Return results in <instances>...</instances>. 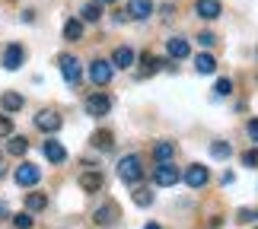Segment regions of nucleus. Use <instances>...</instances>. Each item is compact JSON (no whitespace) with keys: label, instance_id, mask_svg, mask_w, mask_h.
I'll list each match as a JSON object with an SVG mask.
<instances>
[{"label":"nucleus","instance_id":"nucleus-1","mask_svg":"<svg viewBox=\"0 0 258 229\" xmlns=\"http://www.w3.org/2000/svg\"><path fill=\"white\" fill-rule=\"evenodd\" d=\"M118 178L121 182H127V185H137L144 178V166H141V156H124L121 163H118Z\"/></svg>","mask_w":258,"mask_h":229},{"label":"nucleus","instance_id":"nucleus-2","mask_svg":"<svg viewBox=\"0 0 258 229\" xmlns=\"http://www.w3.org/2000/svg\"><path fill=\"white\" fill-rule=\"evenodd\" d=\"M57 67H61V77H64L71 86H77V83L83 80V67H80V61H77L74 54H61V61H57Z\"/></svg>","mask_w":258,"mask_h":229},{"label":"nucleus","instance_id":"nucleus-3","mask_svg":"<svg viewBox=\"0 0 258 229\" xmlns=\"http://www.w3.org/2000/svg\"><path fill=\"white\" fill-rule=\"evenodd\" d=\"M112 112V99H108L105 93H93L86 99V115H93V118H102Z\"/></svg>","mask_w":258,"mask_h":229},{"label":"nucleus","instance_id":"nucleus-4","mask_svg":"<svg viewBox=\"0 0 258 229\" xmlns=\"http://www.w3.org/2000/svg\"><path fill=\"white\" fill-rule=\"evenodd\" d=\"M61 115L57 112H51V108H45V112H38L35 115V127L38 131H45V134H54V131H61Z\"/></svg>","mask_w":258,"mask_h":229},{"label":"nucleus","instance_id":"nucleus-5","mask_svg":"<svg viewBox=\"0 0 258 229\" xmlns=\"http://www.w3.org/2000/svg\"><path fill=\"white\" fill-rule=\"evenodd\" d=\"M178 178H182V175H178V169H175L172 163H160V166H156V172H153V182L160 185V188H169V185H175Z\"/></svg>","mask_w":258,"mask_h":229},{"label":"nucleus","instance_id":"nucleus-6","mask_svg":"<svg viewBox=\"0 0 258 229\" xmlns=\"http://www.w3.org/2000/svg\"><path fill=\"white\" fill-rule=\"evenodd\" d=\"M118 213H121V210H118V204L108 201V204H102V207L93 213V223H96V226H115V223H118Z\"/></svg>","mask_w":258,"mask_h":229},{"label":"nucleus","instance_id":"nucleus-7","mask_svg":"<svg viewBox=\"0 0 258 229\" xmlns=\"http://www.w3.org/2000/svg\"><path fill=\"white\" fill-rule=\"evenodd\" d=\"M207 182H211V172H207V166H201V163L188 166V172H185V185H188V188H204Z\"/></svg>","mask_w":258,"mask_h":229},{"label":"nucleus","instance_id":"nucleus-8","mask_svg":"<svg viewBox=\"0 0 258 229\" xmlns=\"http://www.w3.org/2000/svg\"><path fill=\"white\" fill-rule=\"evenodd\" d=\"M38 178H42V172H38V166H32V163H23V166H16V185H23V188H32V185H38Z\"/></svg>","mask_w":258,"mask_h":229},{"label":"nucleus","instance_id":"nucleus-9","mask_svg":"<svg viewBox=\"0 0 258 229\" xmlns=\"http://www.w3.org/2000/svg\"><path fill=\"white\" fill-rule=\"evenodd\" d=\"M89 80H93L96 86H105L108 80H112V64H108V61H99V57H96V61L89 64Z\"/></svg>","mask_w":258,"mask_h":229},{"label":"nucleus","instance_id":"nucleus-10","mask_svg":"<svg viewBox=\"0 0 258 229\" xmlns=\"http://www.w3.org/2000/svg\"><path fill=\"white\" fill-rule=\"evenodd\" d=\"M150 13H153V0H127L124 10L127 19H150Z\"/></svg>","mask_w":258,"mask_h":229},{"label":"nucleus","instance_id":"nucleus-11","mask_svg":"<svg viewBox=\"0 0 258 229\" xmlns=\"http://www.w3.org/2000/svg\"><path fill=\"white\" fill-rule=\"evenodd\" d=\"M26 61V48L23 45H7V51H4V67L7 70H19Z\"/></svg>","mask_w":258,"mask_h":229},{"label":"nucleus","instance_id":"nucleus-12","mask_svg":"<svg viewBox=\"0 0 258 229\" xmlns=\"http://www.w3.org/2000/svg\"><path fill=\"white\" fill-rule=\"evenodd\" d=\"M195 13L201 19H217L223 13V7H220V0H195Z\"/></svg>","mask_w":258,"mask_h":229},{"label":"nucleus","instance_id":"nucleus-13","mask_svg":"<svg viewBox=\"0 0 258 229\" xmlns=\"http://www.w3.org/2000/svg\"><path fill=\"white\" fill-rule=\"evenodd\" d=\"M42 153L48 163H54V166H61L64 159H67V150H64V143H57V140H45L42 143Z\"/></svg>","mask_w":258,"mask_h":229},{"label":"nucleus","instance_id":"nucleus-14","mask_svg":"<svg viewBox=\"0 0 258 229\" xmlns=\"http://www.w3.org/2000/svg\"><path fill=\"white\" fill-rule=\"evenodd\" d=\"M102 185H105V178H102V172H96V169H93V172H83V175H80V188H83L86 194H96Z\"/></svg>","mask_w":258,"mask_h":229},{"label":"nucleus","instance_id":"nucleus-15","mask_svg":"<svg viewBox=\"0 0 258 229\" xmlns=\"http://www.w3.org/2000/svg\"><path fill=\"white\" fill-rule=\"evenodd\" d=\"M166 51H169V57H175V61H182V57H188V54H191V45H188L185 38H169Z\"/></svg>","mask_w":258,"mask_h":229},{"label":"nucleus","instance_id":"nucleus-16","mask_svg":"<svg viewBox=\"0 0 258 229\" xmlns=\"http://www.w3.org/2000/svg\"><path fill=\"white\" fill-rule=\"evenodd\" d=\"M134 64V51L127 45H121V48H115V54H112V67H121V70H127V67Z\"/></svg>","mask_w":258,"mask_h":229},{"label":"nucleus","instance_id":"nucleus-17","mask_svg":"<svg viewBox=\"0 0 258 229\" xmlns=\"http://www.w3.org/2000/svg\"><path fill=\"white\" fill-rule=\"evenodd\" d=\"M153 156H156V163H169L175 156V143L172 140H156L153 143Z\"/></svg>","mask_w":258,"mask_h":229},{"label":"nucleus","instance_id":"nucleus-18","mask_svg":"<svg viewBox=\"0 0 258 229\" xmlns=\"http://www.w3.org/2000/svg\"><path fill=\"white\" fill-rule=\"evenodd\" d=\"M64 38H67V42H80V38H83V23H80V19H67V23H64Z\"/></svg>","mask_w":258,"mask_h":229},{"label":"nucleus","instance_id":"nucleus-19","mask_svg":"<svg viewBox=\"0 0 258 229\" xmlns=\"http://www.w3.org/2000/svg\"><path fill=\"white\" fill-rule=\"evenodd\" d=\"M195 70H198V73H214V70H217L214 54H207V51H204V54H198V57H195Z\"/></svg>","mask_w":258,"mask_h":229},{"label":"nucleus","instance_id":"nucleus-20","mask_svg":"<svg viewBox=\"0 0 258 229\" xmlns=\"http://www.w3.org/2000/svg\"><path fill=\"white\" fill-rule=\"evenodd\" d=\"M23 102H26V99L19 96V93H4V96H0V105H4L7 112H19V108H23Z\"/></svg>","mask_w":258,"mask_h":229},{"label":"nucleus","instance_id":"nucleus-21","mask_svg":"<svg viewBox=\"0 0 258 229\" xmlns=\"http://www.w3.org/2000/svg\"><path fill=\"white\" fill-rule=\"evenodd\" d=\"M93 146H96V150H112V146H115L112 131H96L93 134Z\"/></svg>","mask_w":258,"mask_h":229},{"label":"nucleus","instance_id":"nucleus-22","mask_svg":"<svg viewBox=\"0 0 258 229\" xmlns=\"http://www.w3.org/2000/svg\"><path fill=\"white\" fill-rule=\"evenodd\" d=\"M26 207H29V213H35V210H45L48 207V194H42V191H32L26 197Z\"/></svg>","mask_w":258,"mask_h":229},{"label":"nucleus","instance_id":"nucleus-23","mask_svg":"<svg viewBox=\"0 0 258 229\" xmlns=\"http://www.w3.org/2000/svg\"><path fill=\"white\" fill-rule=\"evenodd\" d=\"M141 77H150V73H156V70H160V67H163V61H160V57H153V54H141Z\"/></svg>","mask_w":258,"mask_h":229},{"label":"nucleus","instance_id":"nucleus-24","mask_svg":"<svg viewBox=\"0 0 258 229\" xmlns=\"http://www.w3.org/2000/svg\"><path fill=\"white\" fill-rule=\"evenodd\" d=\"M99 16H102V4H86L80 10V23H96Z\"/></svg>","mask_w":258,"mask_h":229},{"label":"nucleus","instance_id":"nucleus-25","mask_svg":"<svg viewBox=\"0 0 258 229\" xmlns=\"http://www.w3.org/2000/svg\"><path fill=\"white\" fill-rule=\"evenodd\" d=\"M26 150H29V140H26V137H13V140L7 143V153L10 156H23Z\"/></svg>","mask_w":258,"mask_h":229},{"label":"nucleus","instance_id":"nucleus-26","mask_svg":"<svg viewBox=\"0 0 258 229\" xmlns=\"http://www.w3.org/2000/svg\"><path fill=\"white\" fill-rule=\"evenodd\" d=\"M131 197H134L137 207H150V204H153V191H147V188H137Z\"/></svg>","mask_w":258,"mask_h":229},{"label":"nucleus","instance_id":"nucleus-27","mask_svg":"<svg viewBox=\"0 0 258 229\" xmlns=\"http://www.w3.org/2000/svg\"><path fill=\"white\" fill-rule=\"evenodd\" d=\"M10 220H13V226H16V229H32V223H35L29 210H26V213H16V216H10Z\"/></svg>","mask_w":258,"mask_h":229},{"label":"nucleus","instance_id":"nucleus-28","mask_svg":"<svg viewBox=\"0 0 258 229\" xmlns=\"http://www.w3.org/2000/svg\"><path fill=\"white\" fill-rule=\"evenodd\" d=\"M233 150H230V143H223V140H217V143H211V156H217V159H226Z\"/></svg>","mask_w":258,"mask_h":229},{"label":"nucleus","instance_id":"nucleus-29","mask_svg":"<svg viewBox=\"0 0 258 229\" xmlns=\"http://www.w3.org/2000/svg\"><path fill=\"white\" fill-rule=\"evenodd\" d=\"M214 93H217V96H230V93H233V80H226V77H223V80H217Z\"/></svg>","mask_w":258,"mask_h":229},{"label":"nucleus","instance_id":"nucleus-30","mask_svg":"<svg viewBox=\"0 0 258 229\" xmlns=\"http://www.w3.org/2000/svg\"><path fill=\"white\" fill-rule=\"evenodd\" d=\"M0 137H13V118L0 115Z\"/></svg>","mask_w":258,"mask_h":229},{"label":"nucleus","instance_id":"nucleus-31","mask_svg":"<svg viewBox=\"0 0 258 229\" xmlns=\"http://www.w3.org/2000/svg\"><path fill=\"white\" fill-rule=\"evenodd\" d=\"M242 166L258 169V150H245V153H242Z\"/></svg>","mask_w":258,"mask_h":229},{"label":"nucleus","instance_id":"nucleus-32","mask_svg":"<svg viewBox=\"0 0 258 229\" xmlns=\"http://www.w3.org/2000/svg\"><path fill=\"white\" fill-rule=\"evenodd\" d=\"M198 42H201L204 48H214L217 45V35L214 32H201V35H198Z\"/></svg>","mask_w":258,"mask_h":229},{"label":"nucleus","instance_id":"nucleus-33","mask_svg":"<svg viewBox=\"0 0 258 229\" xmlns=\"http://www.w3.org/2000/svg\"><path fill=\"white\" fill-rule=\"evenodd\" d=\"M249 137L258 143V118H252V121H249Z\"/></svg>","mask_w":258,"mask_h":229},{"label":"nucleus","instance_id":"nucleus-34","mask_svg":"<svg viewBox=\"0 0 258 229\" xmlns=\"http://www.w3.org/2000/svg\"><path fill=\"white\" fill-rule=\"evenodd\" d=\"M255 220V210H239V223H249Z\"/></svg>","mask_w":258,"mask_h":229},{"label":"nucleus","instance_id":"nucleus-35","mask_svg":"<svg viewBox=\"0 0 258 229\" xmlns=\"http://www.w3.org/2000/svg\"><path fill=\"white\" fill-rule=\"evenodd\" d=\"M144 229H160V223H147V226H144Z\"/></svg>","mask_w":258,"mask_h":229},{"label":"nucleus","instance_id":"nucleus-36","mask_svg":"<svg viewBox=\"0 0 258 229\" xmlns=\"http://www.w3.org/2000/svg\"><path fill=\"white\" fill-rule=\"evenodd\" d=\"M0 216H7V204H0Z\"/></svg>","mask_w":258,"mask_h":229},{"label":"nucleus","instance_id":"nucleus-37","mask_svg":"<svg viewBox=\"0 0 258 229\" xmlns=\"http://www.w3.org/2000/svg\"><path fill=\"white\" fill-rule=\"evenodd\" d=\"M7 172V166H4V159H0V175H4Z\"/></svg>","mask_w":258,"mask_h":229},{"label":"nucleus","instance_id":"nucleus-38","mask_svg":"<svg viewBox=\"0 0 258 229\" xmlns=\"http://www.w3.org/2000/svg\"><path fill=\"white\" fill-rule=\"evenodd\" d=\"M99 4H115V0H99Z\"/></svg>","mask_w":258,"mask_h":229}]
</instances>
